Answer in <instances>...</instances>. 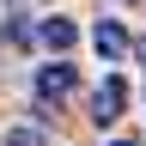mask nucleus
Returning a JSON list of instances; mask_svg holds the SVG:
<instances>
[{
  "label": "nucleus",
  "instance_id": "1",
  "mask_svg": "<svg viewBox=\"0 0 146 146\" xmlns=\"http://www.w3.org/2000/svg\"><path fill=\"white\" fill-rule=\"evenodd\" d=\"M79 85V73H73L67 61H49V67H36V98L55 104V98H67V91Z\"/></svg>",
  "mask_w": 146,
  "mask_h": 146
},
{
  "label": "nucleus",
  "instance_id": "2",
  "mask_svg": "<svg viewBox=\"0 0 146 146\" xmlns=\"http://www.w3.org/2000/svg\"><path fill=\"white\" fill-rule=\"evenodd\" d=\"M122 104H128V85H122V79H104L98 91H91V122L110 128V122L122 116Z\"/></svg>",
  "mask_w": 146,
  "mask_h": 146
},
{
  "label": "nucleus",
  "instance_id": "3",
  "mask_svg": "<svg viewBox=\"0 0 146 146\" xmlns=\"http://www.w3.org/2000/svg\"><path fill=\"white\" fill-rule=\"evenodd\" d=\"M31 36H36L43 49H55V55H61V49H73V43H79V25H73V18H43Z\"/></svg>",
  "mask_w": 146,
  "mask_h": 146
},
{
  "label": "nucleus",
  "instance_id": "4",
  "mask_svg": "<svg viewBox=\"0 0 146 146\" xmlns=\"http://www.w3.org/2000/svg\"><path fill=\"white\" fill-rule=\"evenodd\" d=\"M91 43H98V55H104V61H122V55H128V31L116 25V18H104V25L91 31Z\"/></svg>",
  "mask_w": 146,
  "mask_h": 146
},
{
  "label": "nucleus",
  "instance_id": "5",
  "mask_svg": "<svg viewBox=\"0 0 146 146\" xmlns=\"http://www.w3.org/2000/svg\"><path fill=\"white\" fill-rule=\"evenodd\" d=\"M6 146H43V128H12Z\"/></svg>",
  "mask_w": 146,
  "mask_h": 146
},
{
  "label": "nucleus",
  "instance_id": "6",
  "mask_svg": "<svg viewBox=\"0 0 146 146\" xmlns=\"http://www.w3.org/2000/svg\"><path fill=\"white\" fill-rule=\"evenodd\" d=\"M134 55H140V61H146V36H140V43H134Z\"/></svg>",
  "mask_w": 146,
  "mask_h": 146
},
{
  "label": "nucleus",
  "instance_id": "7",
  "mask_svg": "<svg viewBox=\"0 0 146 146\" xmlns=\"http://www.w3.org/2000/svg\"><path fill=\"white\" fill-rule=\"evenodd\" d=\"M110 146H140V140H110Z\"/></svg>",
  "mask_w": 146,
  "mask_h": 146
}]
</instances>
